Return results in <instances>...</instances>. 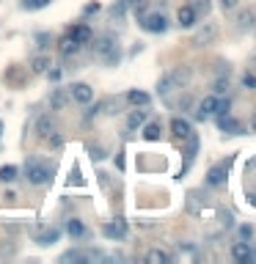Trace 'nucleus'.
Returning <instances> with one entry per match:
<instances>
[{
	"label": "nucleus",
	"instance_id": "20",
	"mask_svg": "<svg viewBox=\"0 0 256 264\" xmlns=\"http://www.w3.org/2000/svg\"><path fill=\"white\" fill-rule=\"evenodd\" d=\"M31 69H33V72H36V74L47 72V69H50V58L44 55V52H39V55H33V58H31Z\"/></svg>",
	"mask_w": 256,
	"mask_h": 264
},
{
	"label": "nucleus",
	"instance_id": "10",
	"mask_svg": "<svg viewBox=\"0 0 256 264\" xmlns=\"http://www.w3.org/2000/svg\"><path fill=\"white\" fill-rule=\"evenodd\" d=\"M218 127H220L223 132H229V135H242V124H240L237 119H229L226 113L218 119Z\"/></svg>",
	"mask_w": 256,
	"mask_h": 264
},
{
	"label": "nucleus",
	"instance_id": "31",
	"mask_svg": "<svg viewBox=\"0 0 256 264\" xmlns=\"http://www.w3.org/2000/svg\"><path fill=\"white\" fill-rule=\"evenodd\" d=\"M242 85H245V88H256V74L245 72V74H242Z\"/></svg>",
	"mask_w": 256,
	"mask_h": 264
},
{
	"label": "nucleus",
	"instance_id": "34",
	"mask_svg": "<svg viewBox=\"0 0 256 264\" xmlns=\"http://www.w3.org/2000/svg\"><path fill=\"white\" fill-rule=\"evenodd\" d=\"M91 157H94V160H102V157H105V149H102V146H91Z\"/></svg>",
	"mask_w": 256,
	"mask_h": 264
},
{
	"label": "nucleus",
	"instance_id": "18",
	"mask_svg": "<svg viewBox=\"0 0 256 264\" xmlns=\"http://www.w3.org/2000/svg\"><path fill=\"white\" fill-rule=\"evenodd\" d=\"M143 124H146V110H132L130 119H127V130L135 132L138 127H143Z\"/></svg>",
	"mask_w": 256,
	"mask_h": 264
},
{
	"label": "nucleus",
	"instance_id": "2",
	"mask_svg": "<svg viewBox=\"0 0 256 264\" xmlns=\"http://www.w3.org/2000/svg\"><path fill=\"white\" fill-rule=\"evenodd\" d=\"M25 173H28V182H31V185H44V182H50V176H52L50 168L44 165V162H39V160L28 162Z\"/></svg>",
	"mask_w": 256,
	"mask_h": 264
},
{
	"label": "nucleus",
	"instance_id": "32",
	"mask_svg": "<svg viewBox=\"0 0 256 264\" xmlns=\"http://www.w3.org/2000/svg\"><path fill=\"white\" fill-rule=\"evenodd\" d=\"M251 237H253V228L251 226H240V239H242V242H248Z\"/></svg>",
	"mask_w": 256,
	"mask_h": 264
},
{
	"label": "nucleus",
	"instance_id": "24",
	"mask_svg": "<svg viewBox=\"0 0 256 264\" xmlns=\"http://www.w3.org/2000/svg\"><path fill=\"white\" fill-rule=\"evenodd\" d=\"M66 231L72 234V237H83V234H86V226H83L77 218H72V220H66Z\"/></svg>",
	"mask_w": 256,
	"mask_h": 264
},
{
	"label": "nucleus",
	"instance_id": "13",
	"mask_svg": "<svg viewBox=\"0 0 256 264\" xmlns=\"http://www.w3.org/2000/svg\"><path fill=\"white\" fill-rule=\"evenodd\" d=\"M223 182H226V165L209 168V173H207V185L209 187H218V185H223Z\"/></svg>",
	"mask_w": 256,
	"mask_h": 264
},
{
	"label": "nucleus",
	"instance_id": "9",
	"mask_svg": "<svg viewBox=\"0 0 256 264\" xmlns=\"http://www.w3.org/2000/svg\"><path fill=\"white\" fill-rule=\"evenodd\" d=\"M171 132L177 135V138L188 140L190 135H193V127H190V121H185V119H174L171 121Z\"/></svg>",
	"mask_w": 256,
	"mask_h": 264
},
{
	"label": "nucleus",
	"instance_id": "19",
	"mask_svg": "<svg viewBox=\"0 0 256 264\" xmlns=\"http://www.w3.org/2000/svg\"><path fill=\"white\" fill-rule=\"evenodd\" d=\"M36 132H39V138H50V135L55 132V124H52L50 116H42V119L36 121Z\"/></svg>",
	"mask_w": 256,
	"mask_h": 264
},
{
	"label": "nucleus",
	"instance_id": "16",
	"mask_svg": "<svg viewBox=\"0 0 256 264\" xmlns=\"http://www.w3.org/2000/svg\"><path fill=\"white\" fill-rule=\"evenodd\" d=\"M69 105V94L63 91V88H55V91H52V97H50V108L52 110H63Z\"/></svg>",
	"mask_w": 256,
	"mask_h": 264
},
{
	"label": "nucleus",
	"instance_id": "11",
	"mask_svg": "<svg viewBox=\"0 0 256 264\" xmlns=\"http://www.w3.org/2000/svg\"><path fill=\"white\" fill-rule=\"evenodd\" d=\"M105 237H110V239H124V237H127V226H124V220L108 223V226H105Z\"/></svg>",
	"mask_w": 256,
	"mask_h": 264
},
{
	"label": "nucleus",
	"instance_id": "22",
	"mask_svg": "<svg viewBox=\"0 0 256 264\" xmlns=\"http://www.w3.org/2000/svg\"><path fill=\"white\" fill-rule=\"evenodd\" d=\"M58 237H61V228H50V231L39 234L36 242H39V245H52V242H58Z\"/></svg>",
	"mask_w": 256,
	"mask_h": 264
},
{
	"label": "nucleus",
	"instance_id": "3",
	"mask_svg": "<svg viewBox=\"0 0 256 264\" xmlns=\"http://www.w3.org/2000/svg\"><path fill=\"white\" fill-rule=\"evenodd\" d=\"M141 25H143V31H146V33H165L168 31V20H165V14H162V11L146 14L141 20Z\"/></svg>",
	"mask_w": 256,
	"mask_h": 264
},
{
	"label": "nucleus",
	"instance_id": "4",
	"mask_svg": "<svg viewBox=\"0 0 256 264\" xmlns=\"http://www.w3.org/2000/svg\"><path fill=\"white\" fill-rule=\"evenodd\" d=\"M69 99H74L77 105H89L91 99H94V88L86 85V83H74L69 88Z\"/></svg>",
	"mask_w": 256,
	"mask_h": 264
},
{
	"label": "nucleus",
	"instance_id": "21",
	"mask_svg": "<svg viewBox=\"0 0 256 264\" xmlns=\"http://www.w3.org/2000/svg\"><path fill=\"white\" fill-rule=\"evenodd\" d=\"M146 261L149 264H168L171 261V253H165V250H160V248H152L146 253Z\"/></svg>",
	"mask_w": 256,
	"mask_h": 264
},
{
	"label": "nucleus",
	"instance_id": "28",
	"mask_svg": "<svg viewBox=\"0 0 256 264\" xmlns=\"http://www.w3.org/2000/svg\"><path fill=\"white\" fill-rule=\"evenodd\" d=\"M0 179H3V182H14L17 179V168L14 165H3V168H0Z\"/></svg>",
	"mask_w": 256,
	"mask_h": 264
},
{
	"label": "nucleus",
	"instance_id": "5",
	"mask_svg": "<svg viewBox=\"0 0 256 264\" xmlns=\"http://www.w3.org/2000/svg\"><path fill=\"white\" fill-rule=\"evenodd\" d=\"M231 256H234V259L240 261V264H251V261L256 259V256H253V250H251V245H248V242H242V239H240V242H234V245H231Z\"/></svg>",
	"mask_w": 256,
	"mask_h": 264
},
{
	"label": "nucleus",
	"instance_id": "33",
	"mask_svg": "<svg viewBox=\"0 0 256 264\" xmlns=\"http://www.w3.org/2000/svg\"><path fill=\"white\" fill-rule=\"evenodd\" d=\"M188 108H193V97H190V94H185V97L179 99V110H188Z\"/></svg>",
	"mask_w": 256,
	"mask_h": 264
},
{
	"label": "nucleus",
	"instance_id": "7",
	"mask_svg": "<svg viewBox=\"0 0 256 264\" xmlns=\"http://www.w3.org/2000/svg\"><path fill=\"white\" fill-rule=\"evenodd\" d=\"M177 20H179V28H193L196 20H199V14L193 11V6H182L179 14H177Z\"/></svg>",
	"mask_w": 256,
	"mask_h": 264
},
{
	"label": "nucleus",
	"instance_id": "36",
	"mask_svg": "<svg viewBox=\"0 0 256 264\" xmlns=\"http://www.w3.org/2000/svg\"><path fill=\"white\" fill-rule=\"evenodd\" d=\"M50 143L55 146V149H61V143H63V140H61V135H55V132H52V135H50Z\"/></svg>",
	"mask_w": 256,
	"mask_h": 264
},
{
	"label": "nucleus",
	"instance_id": "27",
	"mask_svg": "<svg viewBox=\"0 0 256 264\" xmlns=\"http://www.w3.org/2000/svg\"><path fill=\"white\" fill-rule=\"evenodd\" d=\"M119 58H121V52H119V44H116L108 55H102V61L108 63V66H116V63H119Z\"/></svg>",
	"mask_w": 256,
	"mask_h": 264
},
{
	"label": "nucleus",
	"instance_id": "1",
	"mask_svg": "<svg viewBox=\"0 0 256 264\" xmlns=\"http://www.w3.org/2000/svg\"><path fill=\"white\" fill-rule=\"evenodd\" d=\"M218 33H220L218 22H204V25L196 28V33H193V47H207V44H212L215 39H218Z\"/></svg>",
	"mask_w": 256,
	"mask_h": 264
},
{
	"label": "nucleus",
	"instance_id": "23",
	"mask_svg": "<svg viewBox=\"0 0 256 264\" xmlns=\"http://www.w3.org/2000/svg\"><path fill=\"white\" fill-rule=\"evenodd\" d=\"M226 91H229V74H220V77H215V80H212V94H218V97H220V94H226Z\"/></svg>",
	"mask_w": 256,
	"mask_h": 264
},
{
	"label": "nucleus",
	"instance_id": "30",
	"mask_svg": "<svg viewBox=\"0 0 256 264\" xmlns=\"http://www.w3.org/2000/svg\"><path fill=\"white\" fill-rule=\"evenodd\" d=\"M209 9H212V6H209V0H196V6H193L196 14H209Z\"/></svg>",
	"mask_w": 256,
	"mask_h": 264
},
{
	"label": "nucleus",
	"instance_id": "15",
	"mask_svg": "<svg viewBox=\"0 0 256 264\" xmlns=\"http://www.w3.org/2000/svg\"><path fill=\"white\" fill-rule=\"evenodd\" d=\"M237 25H240V31H251L256 25V14L251 9H242L240 14H237Z\"/></svg>",
	"mask_w": 256,
	"mask_h": 264
},
{
	"label": "nucleus",
	"instance_id": "6",
	"mask_svg": "<svg viewBox=\"0 0 256 264\" xmlns=\"http://www.w3.org/2000/svg\"><path fill=\"white\" fill-rule=\"evenodd\" d=\"M220 110V97L218 94H209V97L201 99V105H199V119H204V116H212V113H218Z\"/></svg>",
	"mask_w": 256,
	"mask_h": 264
},
{
	"label": "nucleus",
	"instance_id": "25",
	"mask_svg": "<svg viewBox=\"0 0 256 264\" xmlns=\"http://www.w3.org/2000/svg\"><path fill=\"white\" fill-rule=\"evenodd\" d=\"M77 50H80V44L74 42V39H63L61 42V55H74Z\"/></svg>",
	"mask_w": 256,
	"mask_h": 264
},
{
	"label": "nucleus",
	"instance_id": "8",
	"mask_svg": "<svg viewBox=\"0 0 256 264\" xmlns=\"http://www.w3.org/2000/svg\"><path fill=\"white\" fill-rule=\"evenodd\" d=\"M69 39H74L77 44H89L91 39H94V33H91L89 25H74L72 31H69Z\"/></svg>",
	"mask_w": 256,
	"mask_h": 264
},
{
	"label": "nucleus",
	"instance_id": "38",
	"mask_svg": "<svg viewBox=\"0 0 256 264\" xmlns=\"http://www.w3.org/2000/svg\"><path fill=\"white\" fill-rule=\"evenodd\" d=\"M248 127H251V132H256V113L251 116V121H248Z\"/></svg>",
	"mask_w": 256,
	"mask_h": 264
},
{
	"label": "nucleus",
	"instance_id": "29",
	"mask_svg": "<svg viewBox=\"0 0 256 264\" xmlns=\"http://www.w3.org/2000/svg\"><path fill=\"white\" fill-rule=\"evenodd\" d=\"M25 6L28 11H36V9H44V6H50V0H25Z\"/></svg>",
	"mask_w": 256,
	"mask_h": 264
},
{
	"label": "nucleus",
	"instance_id": "17",
	"mask_svg": "<svg viewBox=\"0 0 256 264\" xmlns=\"http://www.w3.org/2000/svg\"><path fill=\"white\" fill-rule=\"evenodd\" d=\"M127 102H130V105H135V108H146V105L152 102V97H149L146 91H138V88H135V91H130V94H127Z\"/></svg>",
	"mask_w": 256,
	"mask_h": 264
},
{
	"label": "nucleus",
	"instance_id": "14",
	"mask_svg": "<svg viewBox=\"0 0 256 264\" xmlns=\"http://www.w3.org/2000/svg\"><path fill=\"white\" fill-rule=\"evenodd\" d=\"M113 47H116V39H113V33H105V36L100 39V42H97L94 44V52H97V55H108V52L110 50H113Z\"/></svg>",
	"mask_w": 256,
	"mask_h": 264
},
{
	"label": "nucleus",
	"instance_id": "12",
	"mask_svg": "<svg viewBox=\"0 0 256 264\" xmlns=\"http://www.w3.org/2000/svg\"><path fill=\"white\" fill-rule=\"evenodd\" d=\"M168 74H171V80H174V85H177V88L188 85L190 77H193V72H190L188 66H179V69H174V72H168Z\"/></svg>",
	"mask_w": 256,
	"mask_h": 264
},
{
	"label": "nucleus",
	"instance_id": "37",
	"mask_svg": "<svg viewBox=\"0 0 256 264\" xmlns=\"http://www.w3.org/2000/svg\"><path fill=\"white\" fill-rule=\"evenodd\" d=\"M91 11H100V3H89L86 6V14H91Z\"/></svg>",
	"mask_w": 256,
	"mask_h": 264
},
{
	"label": "nucleus",
	"instance_id": "35",
	"mask_svg": "<svg viewBox=\"0 0 256 264\" xmlns=\"http://www.w3.org/2000/svg\"><path fill=\"white\" fill-rule=\"evenodd\" d=\"M220 6H223V11H231L237 9V0H220Z\"/></svg>",
	"mask_w": 256,
	"mask_h": 264
},
{
	"label": "nucleus",
	"instance_id": "26",
	"mask_svg": "<svg viewBox=\"0 0 256 264\" xmlns=\"http://www.w3.org/2000/svg\"><path fill=\"white\" fill-rule=\"evenodd\" d=\"M160 124H146V127H143V138H146V140H160Z\"/></svg>",
	"mask_w": 256,
	"mask_h": 264
}]
</instances>
